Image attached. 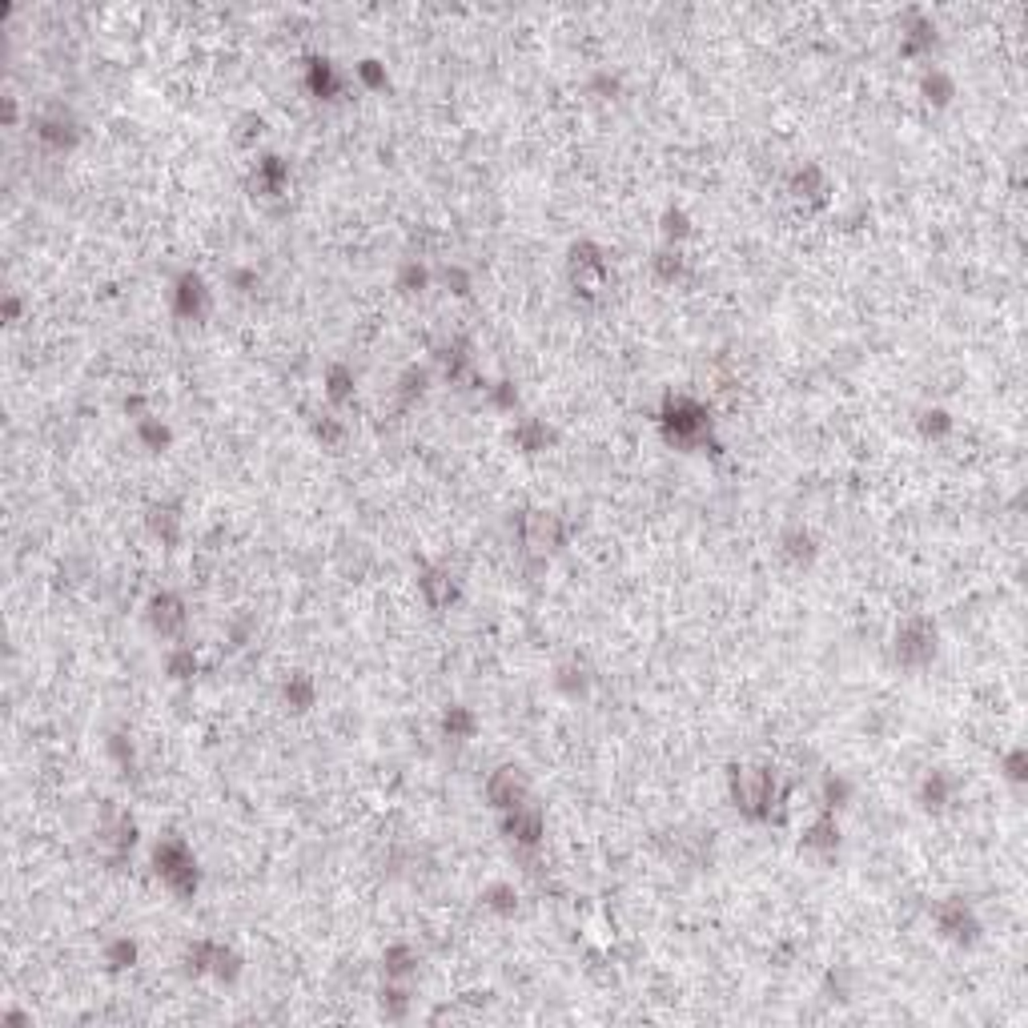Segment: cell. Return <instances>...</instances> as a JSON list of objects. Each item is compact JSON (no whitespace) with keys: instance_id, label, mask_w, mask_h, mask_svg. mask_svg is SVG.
Here are the masks:
<instances>
[{"instance_id":"1","label":"cell","mask_w":1028,"mask_h":1028,"mask_svg":"<svg viewBox=\"0 0 1028 1028\" xmlns=\"http://www.w3.org/2000/svg\"><path fill=\"white\" fill-rule=\"evenodd\" d=\"M736 791H739L743 808H759V803L772 800V780L759 775V772H739V788Z\"/></svg>"}]
</instances>
